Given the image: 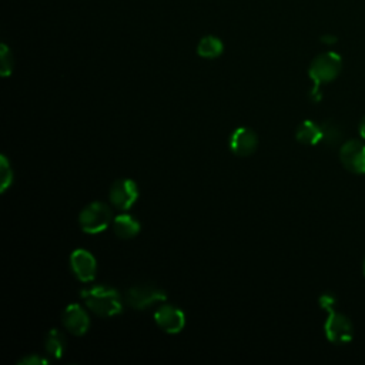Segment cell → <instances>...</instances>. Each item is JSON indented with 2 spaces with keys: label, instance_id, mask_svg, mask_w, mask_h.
Here are the masks:
<instances>
[{
  "label": "cell",
  "instance_id": "cell-7",
  "mask_svg": "<svg viewBox=\"0 0 365 365\" xmlns=\"http://www.w3.org/2000/svg\"><path fill=\"white\" fill-rule=\"evenodd\" d=\"M339 160L345 170L365 174V144L361 140H348L339 148Z\"/></svg>",
  "mask_w": 365,
  "mask_h": 365
},
{
  "label": "cell",
  "instance_id": "cell-6",
  "mask_svg": "<svg viewBox=\"0 0 365 365\" xmlns=\"http://www.w3.org/2000/svg\"><path fill=\"white\" fill-rule=\"evenodd\" d=\"M110 202L120 211H127L138 198L137 182L131 178H120L110 187Z\"/></svg>",
  "mask_w": 365,
  "mask_h": 365
},
{
  "label": "cell",
  "instance_id": "cell-14",
  "mask_svg": "<svg viewBox=\"0 0 365 365\" xmlns=\"http://www.w3.org/2000/svg\"><path fill=\"white\" fill-rule=\"evenodd\" d=\"M44 348L46 351L48 352L50 356L56 358V359H60L66 349H67V341H66V336L61 331L53 328L47 332L46 335V341H44Z\"/></svg>",
  "mask_w": 365,
  "mask_h": 365
},
{
  "label": "cell",
  "instance_id": "cell-8",
  "mask_svg": "<svg viewBox=\"0 0 365 365\" xmlns=\"http://www.w3.org/2000/svg\"><path fill=\"white\" fill-rule=\"evenodd\" d=\"M228 147L234 155L248 157L257 151L258 137L254 130L248 127H238L231 133Z\"/></svg>",
  "mask_w": 365,
  "mask_h": 365
},
{
  "label": "cell",
  "instance_id": "cell-12",
  "mask_svg": "<svg viewBox=\"0 0 365 365\" xmlns=\"http://www.w3.org/2000/svg\"><path fill=\"white\" fill-rule=\"evenodd\" d=\"M113 232L121 238V240H130L133 237H135L140 230V221L135 220L133 215L130 214H120L113 220Z\"/></svg>",
  "mask_w": 365,
  "mask_h": 365
},
{
  "label": "cell",
  "instance_id": "cell-9",
  "mask_svg": "<svg viewBox=\"0 0 365 365\" xmlns=\"http://www.w3.org/2000/svg\"><path fill=\"white\" fill-rule=\"evenodd\" d=\"M70 267L73 274L81 282H90L97 272V261L94 255L83 248L74 250L70 255Z\"/></svg>",
  "mask_w": 365,
  "mask_h": 365
},
{
  "label": "cell",
  "instance_id": "cell-19",
  "mask_svg": "<svg viewBox=\"0 0 365 365\" xmlns=\"http://www.w3.org/2000/svg\"><path fill=\"white\" fill-rule=\"evenodd\" d=\"M48 362V359L47 358H44V356H40L38 354H29V355H26V356H23V358H20L19 359V365H41V364H47Z\"/></svg>",
  "mask_w": 365,
  "mask_h": 365
},
{
  "label": "cell",
  "instance_id": "cell-13",
  "mask_svg": "<svg viewBox=\"0 0 365 365\" xmlns=\"http://www.w3.org/2000/svg\"><path fill=\"white\" fill-rule=\"evenodd\" d=\"M295 138L298 143L305 144V145H315V144L321 143V140H322L321 124H318L312 120L302 121L295 130Z\"/></svg>",
  "mask_w": 365,
  "mask_h": 365
},
{
  "label": "cell",
  "instance_id": "cell-10",
  "mask_svg": "<svg viewBox=\"0 0 365 365\" xmlns=\"http://www.w3.org/2000/svg\"><path fill=\"white\" fill-rule=\"evenodd\" d=\"M154 321L167 334H178L185 327V315L173 305H161L154 312Z\"/></svg>",
  "mask_w": 365,
  "mask_h": 365
},
{
  "label": "cell",
  "instance_id": "cell-11",
  "mask_svg": "<svg viewBox=\"0 0 365 365\" xmlns=\"http://www.w3.org/2000/svg\"><path fill=\"white\" fill-rule=\"evenodd\" d=\"M61 322L64 328L74 336L84 335L90 328V317L78 304H70L64 308Z\"/></svg>",
  "mask_w": 365,
  "mask_h": 365
},
{
  "label": "cell",
  "instance_id": "cell-4",
  "mask_svg": "<svg viewBox=\"0 0 365 365\" xmlns=\"http://www.w3.org/2000/svg\"><path fill=\"white\" fill-rule=\"evenodd\" d=\"M113 220L111 208L101 201L87 204L78 215V224L87 234H98L107 230L108 225L113 224Z\"/></svg>",
  "mask_w": 365,
  "mask_h": 365
},
{
  "label": "cell",
  "instance_id": "cell-2",
  "mask_svg": "<svg viewBox=\"0 0 365 365\" xmlns=\"http://www.w3.org/2000/svg\"><path fill=\"white\" fill-rule=\"evenodd\" d=\"M341 68H342V60H341L339 54H336L334 51L322 53L311 61L309 68H308V76L314 81V87L309 94L312 101L321 100L319 86L336 78Z\"/></svg>",
  "mask_w": 365,
  "mask_h": 365
},
{
  "label": "cell",
  "instance_id": "cell-5",
  "mask_svg": "<svg viewBox=\"0 0 365 365\" xmlns=\"http://www.w3.org/2000/svg\"><path fill=\"white\" fill-rule=\"evenodd\" d=\"M167 299L164 289L155 287L154 284H140L130 287L125 292V301L133 309L143 311L157 302Z\"/></svg>",
  "mask_w": 365,
  "mask_h": 365
},
{
  "label": "cell",
  "instance_id": "cell-21",
  "mask_svg": "<svg viewBox=\"0 0 365 365\" xmlns=\"http://www.w3.org/2000/svg\"><path fill=\"white\" fill-rule=\"evenodd\" d=\"M362 271H364V275H365V259H364V264H362Z\"/></svg>",
  "mask_w": 365,
  "mask_h": 365
},
{
  "label": "cell",
  "instance_id": "cell-16",
  "mask_svg": "<svg viewBox=\"0 0 365 365\" xmlns=\"http://www.w3.org/2000/svg\"><path fill=\"white\" fill-rule=\"evenodd\" d=\"M321 130H322V143L328 147L338 145L344 137V130L342 127L334 121V120H325L321 123Z\"/></svg>",
  "mask_w": 365,
  "mask_h": 365
},
{
  "label": "cell",
  "instance_id": "cell-15",
  "mask_svg": "<svg viewBox=\"0 0 365 365\" xmlns=\"http://www.w3.org/2000/svg\"><path fill=\"white\" fill-rule=\"evenodd\" d=\"M224 50L222 41L215 36H205L198 41L197 53L202 58H217Z\"/></svg>",
  "mask_w": 365,
  "mask_h": 365
},
{
  "label": "cell",
  "instance_id": "cell-20",
  "mask_svg": "<svg viewBox=\"0 0 365 365\" xmlns=\"http://www.w3.org/2000/svg\"><path fill=\"white\" fill-rule=\"evenodd\" d=\"M358 131H359V135H361L362 138H365V115H364V117L361 118V121H359Z\"/></svg>",
  "mask_w": 365,
  "mask_h": 365
},
{
  "label": "cell",
  "instance_id": "cell-3",
  "mask_svg": "<svg viewBox=\"0 0 365 365\" xmlns=\"http://www.w3.org/2000/svg\"><path fill=\"white\" fill-rule=\"evenodd\" d=\"M336 299L331 294H324L319 297V305L328 311V318L324 324V331L329 342L332 344H346L352 339L354 328L351 321L341 312L334 309Z\"/></svg>",
  "mask_w": 365,
  "mask_h": 365
},
{
  "label": "cell",
  "instance_id": "cell-17",
  "mask_svg": "<svg viewBox=\"0 0 365 365\" xmlns=\"http://www.w3.org/2000/svg\"><path fill=\"white\" fill-rule=\"evenodd\" d=\"M14 180L13 168L6 155L0 157V192H6Z\"/></svg>",
  "mask_w": 365,
  "mask_h": 365
},
{
  "label": "cell",
  "instance_id": "cell-18",
  "mask_svg": "<svg viewBox=\"0 0 365 365\" xmlns=\"http://www.w3.org/2000/svg\"><path fill=\"white\" fill-rule=\"evenodd\" d=\"M0 73L3 77H7L13 71V58L6 44H1V53H0Z\"/></svg>",
  "mask_w": 365,
  "mask_h": 365
},
{
  "label": "cell",
  "instance_id": "cell-1",
  "mask_svg": "<svg viewBox=\"0 0 365 365\" xmlns=\"http://www.w3.org/2000/svg\"><path fill=\"white\" fill-rule=\"evenodd\" d=\"M81 299L86 307L98 317H114L123 311L121 295L107 285H93L81 289Z\"/></svg>",
  "mask_w": 365,
  "mask_h": 365
}]
</instances>
